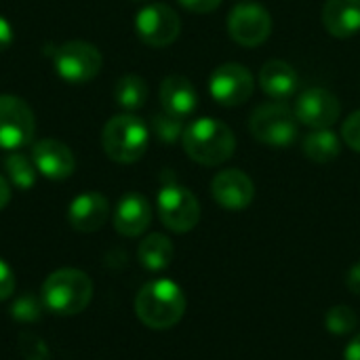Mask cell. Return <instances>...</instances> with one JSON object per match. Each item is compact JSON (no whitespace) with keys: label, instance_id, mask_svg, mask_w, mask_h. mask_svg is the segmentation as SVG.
Instances as JSON below:
<instances>
[{"label":"cell","instance_id":"1","mask_svg":"<svg viewBox=\"0 0 360 360\" xmlns=\"http://www.w3.org/2000/svg\"><path fill=\"white\" fill-rule=\"evenodd\" d=\"M137 319L156 331L175 327L186 312V295L181 287L173 281L160 278L141 287L135 297Z\"/></svg>","mask_w":360,"mask_h":360},{"label":"cell","instance_id":"2","mask_svg":"<svg viewBox=\"0 0 360 360\" xmlns=\"http://www.w3.org/2000/svg\"><path fill=\"white\" fill-rule=\"evenodd\" d=\"M181 143L186 154L205 167H217L226 162L236 150V137L232 129L217 118H198L188 124Z\"/></svg>","mask_w":360,"mask_h":360},{"label":"cell","instance_id":"3","mask_svg":"<svg viewBox=\"0 0 360 360\" xmlns=\"http://www.w3.org/2000/svg\"><path fill=\"white\" fill-rule=\"evenodd\" d=\"M93 297V283L89 274L74 268H61L53 272L42 285L44 306L59 316L80 314Z\"/></svg>","mask_w":360,"mask_h":360},{"label":"cell","instance_id":"4","mask_svg":"<svg viewBox=\"0 0 360 360\" xmlns=\"http://www.w3.org/2000/svg\"><path fill=\"white\" fill-rule=\"evenodd\" d=\"M150 143V131L148 124L133 116V114H120L105 122L101 133V146L108 158L120 165L137 162Z\"/></svg>","mask_w":360,"mask_h":360},{"label":"cell","instance_id":"5","mask_svg":"<svg viewBox=\"0 0 360 360\" xmlns=\"http://www.w3.org/2000/svg\"><path fill=\"white\" fill-rule=\"evenodd\" d=\"M103 57L99 49L84 40H70L53 51V65L61 80L84 84L101 72Z\"/></svg>","mask_w":360,"mask_h":360},{"label":"cell","instance_id":"6","mask_svg":"<svg viewBox=\"0 0 360 360\" xmlns=\"http://www.w3.org/2000/svg\"><path fill=\"white\" fill-rule=\"evenodd\" d=\"M249 129L255 139L268 146L285 148L297 137V118L283 101H268L255 108L249 120Z\"/></svg>","mask_w":360,"mask_h":360},{"label":"cell","instance_id":"7","mask_svg":"<svg viewBox=\"0 0 360 360\" xmlns=\"http://www.w3.org/2000/svg\"><path fill=\"white\" fill-rule=\"evenodd\" d=\"M158 215L171 232L186 234L200 221V205L188 188L167 184L158 192Z\"/></svg>","mask_w":360,"mask_h":360},{"label":"cell","instance_id":"8","mask_svg":"<svg viewBox=\"0 0 360 360\" xmlns=\"http://www.w3.org/2000/svg\"><path fill=\"white\" fill-rule=\"evenodd\" d=\"M36 122L32 108L15 95H0V148L17 152L34 137Z\"/></svg>","mask_w":360,"mask_h":360},{"label":"cell","instance_id":"9","mask_svg":"<svg viewBox=\"0 0 360 360\" xmlns=\"http://www.w3.org/2000/svg\"><path fill=\"white\" fill-rule=\"evenodd\" d=\"M135 32L139 40L148 46L162 49L177 40L181 32L179 15L162 2H154L143 6L135 17Z\"/></svg>","mask_w":360,"mask_h":360},{"label":"cell","instance_id":"10","mask_svg":"<svg viewBox=\"0 0 360 360\" xmlns=\"http://www.w3.org/2000/svg\"><path fill=\"white\" fill-rule=\"evenodd\" d=\"M228 32L234 42L253 49L268 40L272 32V17L262 4L240 2L228 17Z\"/></svg>","mask_w":360,"mask_h":360},{"label":"cell","instance_id":"11","mask_svg":"<svg viewBox=\"0 0 360 360\" xmlns=\"http://www.w3.org/2000/svg\"><path fill=\"white\" fill-rule=\"evenodd\" d=\"M209 91L211 97L226 108L240 105L251 99L255 91L253 74L240 65V63H224L215 68V72L209 78Z\"/></svg>","mask_w":360,"mask_h":360},{"label":"cell","instance_id":"12","mask_svg":"<svg viewBox=\"0 0 360 360\" xmlns=\"http://www.w3.org/2000/svg\"><path fill=\"white\" fill-rule=\"evenodd\" d=\"M342 114L340 99L327 89H308L295 101L297 122L310 129H331Z\"/></svg>","mask_w":360,"mask_h":360},{"label":"cell","instance_id":"13","mask_svg":"<svg viewBox=\"0 0 360 360\" xmlns=\"http://www.w3.org/2000/svg\"><path fill=\"white\" fill-rule=\"evenodd\" d=\"M211 194L221 209L243 211L255 198V186L251 177L238 169H226L211 181Z\"/></svg>","mask_w":360,"mask_h":360},{"label":"cell","instance_id":"14","mask_svg":"<svg viewBox=\"0 0 360 360\" xmlns=\"http://www.w3.org/2000/svg\"><path fill=\"white\" fill-rule=\"evenodd\" d=\"M32 162L40 175L53 181L68 179L76 169L72 150L57 139H40L32 146Z\"/></svg>","mask_w":360,"mask_h":360},{"label":"cell","instance_id":"15","mask_svg":"<svg viewBox=\"0 0 360 360\" xmlns=\"http://www.w3.org/2000/svg\"><path fill=\"white\" fill-rule=\"evenodd\" d=\"M110 215V202L99 192H86L76 196L68 209V221L78 232H97L103 228Z\"/></svg>","mask_w":360,"mask_h":360},{"label":"cell","instance_id":"16","mask_svg":"<svg viewBox=\"0 0 360 360\" xmlns=\"http://www.w3.org/2000/svg\"><path fill=\"white\" fill-rule=\"evenodd\" d=\"M152 221V207L146 196L141 194H127L120 198L116 213H114V228L118 234L127 238L141 236Z\"/></svg>","mask_w":360,"mask_h":360},{"label":"cell","instance_id":"17","mask_svg":"<svg viewBox=\"0 0 360 360\" xmlns=\"http://www.w3.org/2000/svg\"><path fill=\"white\" fill-rule=\"evenodd\" d=\"M160 103L165 112L177 118H188L198 105V95L186 76L173 74V76H167L160 84Z\"/></svg>","mask_w":360,"mask_h":360},{"label":"cell","instance_id":"18","mask_svg":"<svg viewBox=\"0 0 360 360\" xmlns=\"http://www.w3.org/2000/svg\"><path fill=\"white\" fill-rule=\"evenodd\" d=\"M323 23L335 38H350L360 32V0H327Z\"/></svg>","mask_w":360,"mask_h":360},{"label":"cell","instance_id":"19","mask_svg":"<svg viewBox=\"0 0 360 360\" xmlns=\"http://www.w3.org/2000/svg\"><path fill=\"white\" fill-rule=\"evenodd\" d=\"M259 86L274 101H287L297 91V72L287 61L272 59L259 72Z\"/></svg>","mask_w":360,"mask_h":360},{"label":"cell","instance_id":"20","mask_svg":"<svg viewBox=\"0 0 360 360\" xmlns=\"http://www.w3.org/2000/svg\"><path fill=\"white\" fill-rule=\"evenodd\" d=\"M175 255L173 243L165 234H150L141 240L137 249V257L141 266L150 272H160L171 266Z\"/></svg>","mask_w":360,"mask_h":360},{"label":"cell","instance_id":"21","mask_svg":"<svg viewBox=\"0 0 360 360\" xmlns=\"http://www.w3.org/2000/svg\"><path fill=\"white\" fill-rule=\"evenodd\" d=\"M340 150H342L340 137L331 129H314L304 139V154L319 165L335 160L340 156Z\"/></svg>","mask_w":360,"mask_h":360},{"label":"cell","instance_id":"22","mask_svg":"<svg viewBox=\"0 0 360 360\" xmlns=\"http://www.w3.org/2000/svg\"><path fill=\"white\" fill-rule=\"evenodd\" d=\"M114 99L122 110L135 112L146 105L148 101V84L141 76L127 74L114 86Z\"/></svg>","mask_w":360,"mask_h":360},{"label":"cell","instance_id":"23","mask_svg":"<svg viewBox=\"0 0 360 360\" xmlns=\"http://www.w3.org/2000/svg\"><path fill=\"white\" fill-rule=\"evenodd\" d=\"M4 169H6V175H8L11 184L17 186L19 190L34 188V184H36V167L27 156H23L19 152H11L4 158Z\"/></svg>","mask_w":360,"mask_h":360},{"label":"cell","instance_id":"24","mask_svg":"<svg viewBox=\"0 0 360 360\" xmlns=\"http://www.w3.org/2000/svg\"><path fill=\"white\" fill-rule=\"evenodd\" d=\"M359 327V316L350 306H333L325 314V329L331 335H350Z\"/></svg>","mask_w":360,"mask_h":360},{"label":"cell","instance_id":"25","mask_svg":"<svg viewBox=\"0 0 360 360\" xmlns=\"http://www.w3.org/2000/svg\"><path fill=\"white\" fill-rule=\"evenodd\" d=\"M152 131L154 135L165 141V143H175L177 139L184 137V118H177L169 112H160V114H154L152 118Z\"/></svg>","mask_w":360,"mask_h":360},{"label":"cell","instance_id":"26","mask_svg":"<svg viewBox=\"0 0 360 360\" xmlns=\"http://www.w3.org/2000/svg\"><path fill=\"white\" fill-rule=\"evenodd\" d=\"M17 350L25 360H51L49 346L30 331H21L17 335Z\"/></svg>","mask_w":360,"mask_h":360},{"label":"cell","instance_id":"27","mask_svg":"<svg viewBox=\"0 0 360 360\" xmlns=\"http://www.w3.org/2000/svg\"><path fill=\"white\" fill-rule=\"evenodd\" d=\"M40 314H42V306L30 293L19 295L11 306V316L19 323H36L40 319Z\"/></svg>","mask_w":360,"mask_h":360},{"label":"cell","instance_id":"28","mask_svg":"<svg viewBox=\"0 0 360 360\" xmlns=\"http://www.w3.org/2000/svg\"><path fill=\"white\" fill-rule=\"evenodd\" d=\"M342 137L354 152H360V110L348 116V120L342 127Z\"/></svg>","mask_w":360,"mask_h":360},{"label":"cell","instance_id":"29","mask_svg":"<svg viewBox=\"0 0 360 360\" xmlns=\"http://www.w3.org/2000/svg\"><path fill=\"white\" fill-rule=\"evenodd\" d=\"M15 291V274L4 259H0V302L8 300Z\"/></svg>","mask_w":360,"mask_h":360},{"label":"cell","instance_id":"30","mask_svg":"<svg viewBox=\"0 0 360 360\" xmlns=\"http://www.w3.org/2000/svg\"><path fill=\"white\" fill-rule=\"evenodd\" d=\"M186 11H190V13H198V15H205V13H211V11H215L219 4H221V0H177Z\"/></svg>","mask_w":360,"mask_h":360},{"label":"cell","instance_id":"31","mask_svg":"<svg viewBox=\"0 0 360 360\" xmlns=\"http://www.w3.org/2000/svg\"><path fill=\"white\" fill-rule=\"evenodd\" d=\"M13 38H15L13 25L8 23L6 17L0 15V51H6V49L13 44Z\"/></svg>","mask_w":360,"mask_h":360},{"label":"cell","instance_id":"32","mask_svg":"<svg viewBox=\"0 0 360 360\" xmlns=\"http://www.w3.org/2000/svg\"><path fill=\"white\" fill-rule=\"evenodd\" d=\"M346 287H348L354 295H359L360 297V262L359 264H354V266L348 270V274H346Z\"/></svg>","mask_w":360,"mask_h":360},{"label":"cell","instance_id":"33","mask_svg":"<svg viewBox=\"0 0 360 360\" xmlns=\"http://www.w3.org/2000/svg\"><path fill=\"white\" fill-rule=\"evenodd\" d=\"M344 360H360V333L352 338V342L344 350Z\"/></svg>","mask_w":360,"mask_h":360},{"label":"cell","instance_id":"34","mask_svg":"<svg viewBox=\"0 0 360 360\" xmlns=\"http://www.w3.org/2000/svg\"><path fill=\"white\" fill-rule=\"evenodd\" d=\"M11 200V186L8 181L0 175V209H4Z\"/></svg>","mask_w":360,"mask_h":360}]
</instances>
